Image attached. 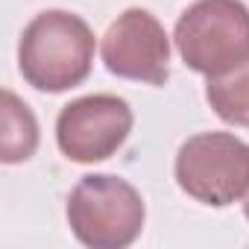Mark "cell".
<instances>
[{"mask_svg": "<svg viewBox=\"0 0 249 249\" xmlns=\"http://www.w3.org/2000/svg\"><path fill=\"white\" fill-rule=\"evenodd\" d=\"M173 41L191 71L220 76L249 59V6L243 0H196L179 15Z\"/></svg>", "mask_w": 249, "mask_h": 249, "instance_id": "cell-3", "label": "cell"}, {"mask_svg": "<svg viewBox=\"0 0 249 249\" xmlns=\"http://www.w3.org/2000/svg\"><path fill=\"white\" fill-rule=\"evenodd\" d=\"M94 30L73 12L44 9L21 33L18 68L27 85L62 94L82 85L94 65Z\"/></svg>", "mask_w": 249, "mask_h": 249, "instance_id": "cell-1", "label": "cell"}, {"mask_svg": "<svg viewBox=\"0 0 249 249\" xmlns=\"http://www.w3.org/2000/svg\"><path fill=\"white\" fill-rule=\"evenodd\" d=\"M205 100L223 123L249 129V59L220 76H208Z\"/></svg>", "mask_w": 249, "mask_h": 249, "instance_id": "cell-8", "label": "cell"}, {"mask_svg": "<svg viewBox=\"0 0 249 249\" xmlns=\"http://www.w3.org/2000/svg\"><path fill=\"white\" fill-rule=\"evenodd\" d=\"M243 214H246V220H249V191H246V196H243Z\"/></svg>", "mask_w": 249, "mask_h": 249, "instance_id": "cell-9", "label": "cell"}, {"mask_svg": "<svg viewBox=\"0 0 249 249\" xmlns=\"http://www.w3.org/2000/svg\"><path fill=\"white\" fill-rule=\"evenodd\" d=\"M68 226L88 249H126L138 240L147 205L138 188L111 173L82 176L68 196Z\"/></svg>", "mask_w": 249, "mask_h": 249, "instance_id": "cell-2", "label": "cell"}, {"mask_svg": "<svg viewBox=\"0 0 249 249\" xmlns=\"http://www.w3.org/2000/svg\"><path fill=\"white\" fill-rule=\"evenodd\" d=\"M132 108L117 94L71 100L56 117V144L68 161L97 164L111 159L132 132Z\"/></svg>", "mask_w": 249, "mask_h": 249, "instance_id": "cell-5", "label": "cell"}, {"mask_svg": "<svg viewBox=\"0 0 249 249\" xmlns=\"http://www.w3.org/2000/svg\"><path fill=\"white\" fill-rule=\"evenodd\" d=\"M100 56L106 71L120 79L164 85L170 76V36L164 24L141 6L120 12L108 24Z\"/></svg>", "mask_w": 249, "mask_h": 249, "instance_id": "cell-6", "label": "cell"}, {"mask_svg": "<svg viewBox=\"0 0 249 249\" xmlns=\"http://www.w3.org/2000/svg\"><path fill=\"white\" fill-rule=\"evenodd\" d=\"M38 150V120L33 108L9 88H3V135H0V161L21 164Z\"/></svg>", "mask_w": 249, "mask_h": 249, "instance_id": "cell-7", "label": "cell"}, {"mask_svg": "<svg viewBox=\"0 0 249 249\" xmlns=\"http://www.w3.org/2000/svg\"><path fill=\"white\" fill-rule=\"evenodd\" d=\"M173 176L191 199L226 208L249 191V144L231 132L191 135L176 153Z\"/></svg>", "mask_w": 249, "mask_h": 249, "instance_id": "cell-4", "label": "cell"}]
</instances>
